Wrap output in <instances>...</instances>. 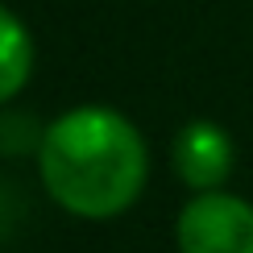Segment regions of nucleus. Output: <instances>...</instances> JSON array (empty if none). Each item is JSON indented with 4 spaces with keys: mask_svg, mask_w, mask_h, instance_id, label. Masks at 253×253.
<instances>
[{
    "mask_svg": "<svg viewBox=\"0 0 253 253\" xmlns=\"http://www.w3.org/2000/svg\"><path fill=\"white\" fill-rule=\"evenodd\" d=\"M34 75V38L25 21L0 4V104H8Z\"/></svg>",
    "mask_w": 253,
    "mask_h": 253,
    "instance_id": "obj_4",
    "label": "nucleus"
},
{
    "mask_svg": "<svg viewBox=\"0 0 253 253\" xmlns=\"http://www.w3.org/2000/svg\"><path fill=\"white\" fill-rule=\"evenodd\" d=\"M174 170L191 191H220L233 174V137L216 121H191L174 137Z\"/></svg>",
    "mask_w": 253,
    "mask_h": 253,
    "instance_id": "obj_3",
    "label": "nucleus"
},
{
    "mask_svg": "<svg viewBox=\"0 0 253 253\" xmlns=\"http://www.w3.org/2000/svg\"><path fill=\"white\" fill-rule=\"evenodd\" d=\"M174 237L178 253H253V204L228 191H195Z\"/></svg>",
    "mask_w": 253,
    "mask_h": 253,
    "instance_id": "obj_2",
    "label": "nucleus"
},
{
    "mask_svg": "<svg viewBox=\"0 0 253 253\" xmlns=\"http://www.w3.org/2000/svg\"><path fill=\"white\" fill-rule=\"evenodd\" d=\"M42 187L79 220L129 212L150 178V150L129 117L104 104H79L38 141Z\"/></svg>",
    "mask_w": 253,
    "mask_h": 253,
    "instance_id": "obj_1",
    "label": "nucleus"
}]
</instances>
